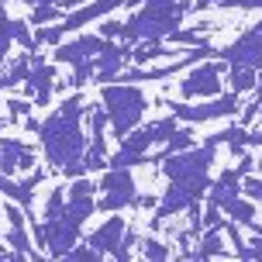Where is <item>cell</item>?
<instances>
[{
  "label": "cell",
  "mask_w": 262,
  "mask_h": 262,
  "mask_svg": "<svg viewBox=\"0 0 262 262\" xmlns=\"http://www.w3.org/2000/svg\"><path fill=\"white\" fill-rule=\"evenodd\" d=\"M238 259H262V235H255L252 242H245L242 249H235Z\"/></svg>",
  "instance_id": "37"
},
{
  "label": "cell",
  "mask_w": 262,
  "mask_h": 262,
  "mask_svg": "<svg viewBox=\"0 0 262 262\" xmlns=\"http://www.w3.org/2000/svg\"><path fill=\"white\" fill-rule=\"evenodd\" d=\"M83 114H86L83 93H69L38 128V142H41V152L49 159V166L59 169L62 176H69V180L86 176V166H83L86 138H83V128H79Z\"/></svg>",
  "instance_id": "1"
},
{
  "label": "cell",
  "mask_w": 262,
  "mask_h": 262,
  "mask_svg": "<svg viewBox=\"0 0 262 262\" xmlns=\"http://www.w3.org/2000/svg\"><path fill=\"white\" fill-rule=\"evenodd\" d=\"M145 4H156V7H166V4H176V0H145Z\"/></svg>",
  "instance_id": "46"
},
{
  "label": "cell",
  "mask_w": 262,
  "mask_h": 262,
  "mask_svg": "<svg viewBox=\"0 0 262 262\" xmlns=\"http://www.w3.org/2000/svg\"><path fill=\"white\" fill-rule=\"evenodd\" d=\"M0 169L14 176L17 169H35V148L17 138H0Z\"/></svg>",
  "instance_id": "14"
},
{
  "label": "cell",
  "mask_w": 262,
  "mask_h": 262,
  "mask_svg": "<svg viewBox=\"0 0 262 262\" xmlns=\"http://www.w3.org/2000/svg\"><path fill=\"white\" fill-rule=\"evenodd\" d=\"M221 210L231 217V221H238L242 228H252V224H255V204H252V196L249 200H245V196H231Z\"/></svg>",
  "instance_id": "20"
},
{
  "label": "cell",
  "mask_w": 262,
  "mask_h": 262,
  "mask_svg": "<svg viewBox=\"0 0 262 262\" xmlns=\"http://www.w3.org/2000/svg\"><path fill=\"white\" fill-rule=\"evenodd\" d=\"M124 235H128V221H124L121 214H114V217H107L97 231H90V235H86V242H90L93 249H100L104 255H114V252L121 249Z\"/></svg>",
  "instance_id": "13"
},
{
  "label": "cell",
  "mask_w": 262,
  "mask_h": 262,
  "mask_svg": "<svg viewBox=\"0 0 262 262\" xmlns=\"http://www.w3.org/2000/svg\"><path fill=\"white\" fill-rule=\"evenodd\" d=\"M7 245H11L14 255H21V259H38V252L31 249V242H28L25 224H11V231H7Z\"/></svg>",
  "instance_id": "24"
},
{
  "label": "cell",
  "mask_w": 262,
  "mask_h": 262,
  "mask_svg": "<svg viewBox=\"0 0 262 262\" xmlns=\"http://www.w3.org/2000/svg\"><path fill=\"white\" fill-rule=\"evenodd\" d=\"M0 242H4V235H0Z\"/></svg>",
  "instance_id": "49"
},
{
  "label": "cell",
  "mask_w": 262,
  "mask_h": 262,
  "mask_svg": "<svg viewBox=\"0 0 262 262\" xmlns=\"http://www.w3.org/2000/svg\"><path fill=\"white\" fill-rule=\"evenodd\" d=\"M169 111L186 124H200V121H221V118H235L242 111V93L228 90L210 97L207 104H169Z\"/></svg>",
  "instance_id": "7"
},
{
  "label": "cell",
  "mask_w": 262,
  "mask_h": 262,
  "mask_svg": "<svg viewBox=\"0 0 262 262\" xmlns=\"http://www.w3.org/2000/svg\"><path fill=\"white\" fill-rule=\"evenodd\" d=\"M0 4H4V0H0Z\"/></svg>",
  "instance_id": "50"
},
{
  "label": "cell",
  "mask_w": 262,
  "mask_h": 262,
  "mask_svg": "<svg viewBox=\"0 0 262 262\" xmlns=\"http://www.w3.org/2000/svg\"><path fill=\"white\" fill-rule=\"evenodd\" d=\"M262 114V97L259 93H255V100H249V104L242 107V121H245V124H249V121H255Z\"/></svg>",
  "instance_id": "39"
},
{
  "label": "cell",
  "mask_w": 262,
  "mask_h": 262,
  "mask_svg": "<svg viewBox=\"0 0 262 262\" xmlns=\"http://www.w3.org/2000/svg\"><path fill=\"white\" fill-rule=\"evenodd\" d=\"M156 204H159L156 196H148V193H145V196H135V204H131V207H138V210H148V207H156Z\"/></svg>",
  "instance_id": "42"
},
{
  "label": "cell",
  "mask_w": 262,
  "mask_h": 262,
  "mask_svg": "<svg viewBox=\"0 0 262 262\" xmlns=\"http://www.w3.org/2000/svg\"><path fill=\"white\" fill-rule=\"evenodd\" d=\"M93 76H97V59H79V62L73 66L69 83H73V86H83V83H93Z\"/></svg>",
  "instance_id": "28"
},
{
  "label": "cell",
  "mask_w": 262,
  "mask_h": 262,
  "mask_svg": "<svg viewBox=\"0 0 262 262\" xmlns=\"http://www.w3.org/2000/svg\"><path fill=\"white\" fill-rule=\"evenodd\" d=\"M238 159H242V162H238V172H242V176H249V172H252V162H255V159L245 156V152H238Z\"/></svg>",
  "instance_id": "43"
},
{
  "label": "cell",
  "mask_w": 262,
  "mask_h": 262,
  "mask_svg": "<svg viewBox=\"0 0 262 262\" xmlns=\"http://www.w3.org/2000/svg\"><path fill=\"white\" fill-rule=\"evenodd\" d=\"M55 90V62H35V69L25 79V93L35 97V107H45Z\"/></svg>",
  "instance_id": "15"
},
{
  "label": "cell",
  "mask_w": 262,
  "mask_h": 262,
  "mask_svg": "<svg viewBox=\"0 0 262 262\" xmlns=\"http://www.w3.org/2000/svg\"><path fill=\"white\" fill-rule=\"evenodd\" d=\"M62 14H66L62 4H38L28 21H31L35 28H41V25H49V21H62Z\"/></svg>",
  "instance_id": "26"
},
{
  "label": "cell",
  "mask_w": 262,
  "mask_h": 262,
  "mask_svg": "<svg viewBox=\"0 0 262 262\" xmlns=\"http://www.w3.org/2000/svg\"><path fill=\"white\" fill-rule=\"evenodd\" d=\"M138 4H142V0H124V7H138Z\"/></svg>",
  "instance_id": "47"
},
{
  "label": "cell",
  "mask_w": 262,
  "mask_h": 262,
  "mask_svg": "<svg viewBox=\"0 0 262 262\" xmlns=\"http://www.w3.org/2000/svg\"><path fill=\"white\" fill-rule=\"evenodd\" d=\"M135 62H156V59H180V49H166L162 41H138L131 49Z\"/></svg>",
  "instance_id": "18"
},
{
  "label": "cell",
  "mask_w": 262,
  "mask_h": 262,
  "mask_svg": "<svg viewBox=\"0 0 262 262\" xmlns=\"http://www.w3.org/2000/svg\"><path fill=\"white\" fill-rule=\"evenodd\" d=\"M31 228H35V238L45 249V255H52V259H66L69 249L79 242V231H83V224L76 217H69L66 210L59 217H45L41 224H31Z\"/></svg>",
  "instance_id": "5"
},
{
  "label": "cell",
  "mask_w": 262,
  "mask_h": 262,
  "mask_svg": "<svg viewBox=\"0 0 262 262\" xmlns=\"http://www.w3.org/2000/svg\"><path fill=\"white\" fill-rule=\"evenodd\" d=\"M231 196H242V172H238V166L235 169H224L207 190V200H214L217 207H224Z\"/></svg>",
  "instance_id": "16"
},
{
  "label": "cell",
  "mask_w": 262,
  "mask_h": 262,
  "mask_svg": "<svg viewBox=\"0 0 262 262\" xmlns=\"http://www.w3.org/2000/svg\"><path fill=\"white\" fill-rule=\"evenodd\" d=\"M214 159H217V145L204 138V145H190L183 152H172V156H166L159 166H162V172H166L169 183L193 186V190H200V193L207 196L210 183H214V180H210Z\"/></svg>",
  "instance_id": "2"
},
{
  "label": "cell",
  "mask_w": 262,
  "mask_h": 262,
  "mask_svg": "<svg viewBox=\"0 0 262 262\" xmlns=\"http://www.w3.org/2000/svg\"><path fill=\"white\" fill-rule=\"evenodd\" d=\"M221 231H224V228H204V238H200V245L190 252V259H214V255H228V252H224Z\"/></svg>",
  "instance_id": "17"
},
{
  "label": "cell",
  "mask_w": 262,
  "mask_h": 262,
  "mask_svg": "<svg viewBox=\"0 0 262 262\" xmlns=\"http://www.w3.org/2000/svg\"><path fill=\"white\" fill-rule=\"evenodd\" d=\"M66 200H69L66 190H62V186H55L52 193H49V200H45V214H41V217H59V214L66 210Z\"/></svg>",
  "instance_id": "31"
},
{
  "label": "cell",
  "mask_w": 262,
  "mask_h": 262,
  "mask_svg": "<svg viewBox=\"0 0 262 262\" xmlns=\"http://www.w3.org/2000/svg\"><path fill=\"white\" fill-rule=\"evenodd\" d=\"M100 35H104V38H121V35H124V25H121V21H104Z\"/></svg>",
  "instance_id": "41"
},
{
  "label": "cell",
  "mask_w": 262,
  "mask_h": 262,
  "mask_svg": "<svg viewBox=\"0 0 262 262\" xmlns=\"http://www.w3.org/2000/svg\"><path fill=\"white\" fill-rule=\"evenodd\" d=\"M166 41H169V45H200L204 38H200V31H183V28H176Z\"/></svg>",
  "instance_id": "36"
},
{
  "label": "cell",
  "mask_w": 262,
  "mask_h": 262,
  "mask_svg": "<svg viewBox=\"0 0 262 262\" xmlns=\"http://www.w3.org/2000/svg\"><path fill=\"white\" fill-rule=\"evenodd\" d=\"M31 62H35V55H31V52L21 55V59H14V62L7 66V73L0 76V90H14L17 83H25L28 73H31Z\"/></svg>",
  "instance_id": "21"
},
{
  "label": "cell",
  "mask_w": 262,
  "mask_h": 262,
  "mask_svg": "<svg viewBox=\"0 0 262 262\" xmlns=\"http://www.w3.org/2000/svg\"><path fill=\"white\" fill-rule=\"evenodd\" d=\"M255 93H259V97H262V76H259V86H255Z\"/></svg>",
  "instance_id": "48"
},
{
  "label": "cell",
  "mask_w": 262,
  "mask_h": 262,
  "mask_svg": "<svg viewBox=\"0 0 262 262\" xmlns=\"http://www.w3.org/2000/svg\"><path fill=\"white\" fill-rule=\"evenodd\" d=\"M14 41V17H7L4 4H0V66L7 62V49Z\"/></svg>",
  "instance_id": "27"
},
{
  "label": "cell",
  "mask_w": 262,
  "mask_h": 262,
  "mask_svg": "<svg viewBox=\"0 0 262 262\" xmlns=\"http://www.w3.org/2000/svg\"><path fill=\"white\" fill-rule=\"evenodd\" d=\"M97 190H100V183H93L90 176H76V180L69 183L66 193H69V196H83V193H97Z\"/></svg>",
  "instance_id": "33"
},
{
  "label": "cell",
  "mask_w": 262,
  "mask_h": 262,
  "mask_svg": "<svg viewBox=\"0 0 262 262\" xmlns=\"http://www.w3.org/2000/svg\"><path fill=\"white\" fill-rule=\"evenodd\" d=\"M200 190H193V186H183V183H169L166 186V193H162V200L156 204V217L152 221L162 224L169 221V217H176V214H183V210H190L193 204H200Z\"/></svg>",
  "instance_id": "10"
},
{
  "label": "cell",
  "mask_w": 262,
  "mask_h": 262,
  "mask_svg": "<svg viewBox=\"0 0 262 262\" xmlns=\"http://www.w3.org/2000/svg\"><path fill=\"white\" fill-rule=\"evenodd\" d=\"M100 200H97V210L104 214H118V210L131 207L135 204V176L124 166H107V172L100 176Z\"/></svg>",
  "instance_id": "6"
},
{
  "label": "cell",
  "mask_w": 262,
  "mask_h": 262,
  "mask_svg": "<svg viewBox=\"0 0 262 262\" xmlns=\"http://www.w3.org/2000/svg\"><path fill=\"white\" fill-rule=\"evenodd\" d=\"M100 104L107 107V118H111V135L124 138L138 128V121L148 111V97H145L135 83H104L100 86Z\"/></svg>",
  "instance_id": "3"
},
{
  "label": "cell",
  "mask_w": 262,
  "mask_h": 262,
  "mask_svg": "<svg viewBox=\"0 0 262 262\" xmlns=\"http://www.w3.org/2000/svg\"><path fill=\"white\" fill-rule=\"evenodd\" d=\"M186 11H190V4H166V7H156V4H145L142 11H135L124 21V41H166L176 31V28L183 25Z\"/></svg>",
  "instance_id": "4"
},
{
  "label": "cell",
  "mask_w": 262,
  "mask_h": 262,
  "mask_svg": "<svg viewBox=\"0 0 262 262\" xmlns=\"http://www.w3.org/2000/svg\"><path fill=\"white\" fill-rule=\"evenodd\" d=\"M104 45H107L104 35H79V38H73V41H59V49L52 52V59L55 62L76 66L79 59H97Z\"/></svg>",
  "instance_id": "11"
},
{
  "label": "cell",
  "mask_w": 262,
  "mask_h": 262,
  "mask_svg": "<svg viewBox=\"0 0 262 262\" xmlns=\"http://www.w3.org/2000/svg\"><path fill=\"white\" fill-rule=\"evenodd\" d=\"M204 228H224V210L214 200H207V207H204Z\"/></svg>",
  "instance_id": "35"
},
{
  "label": "cell",
  "mask_w": 262,
  "mask_h": 262,
  "mask_svg": "<svg viewBox=\"0 0 262 262\" xmlns=\"http://www.w3.org/2000/svg\"><path fill=\"white\" fill-rule=\"evenodd\" d=\"M28 25H31V21H14V41H17L25 52H38L41 45L35 41V35H31V28H28Z\"/></svg>",
  "instance_id": "29"
},
{
  "label": "cell",
  "mask_w": 262,
  "mask_h": 262,
  "mask_svg": "<svg viewBox=\"0 0 262 262\" xmlns=\"http://www.w3.org/2000/svg\"><path fill=\"white\" fill-rule=\"evenodd\" d=\"M142 255L145 259H169L172 252L162 245V242H156V238H142Z\"/></svg>",
  "instance_id": "32"
},
{
  "label": "cell",
  "mask_w": 262,
  "mask_h": 262,
  "mask_svg": "<svg viewBox=\"0 0 262 262\" xmlns=\"http://www.w3.org/2000/svg\"><path fill=\"white\" fill-rule=\"evenodd\" d=\"M207 142L228 145L231 152H242V148L249 145V128H245V124H231V128H224V131H214V135H207Z\"/></svg>",
  "instance_id": "19"
},
{
  "label": "cell",
  "mask_w": 262,
  "mask_h": 262,
  "mask_svg": "<svg viewBox=\"0 0 262 262\" xmlns=\"http://www.w3.org/2000/svg\"><path fill=\"white\" fill-rule=\"evenodd\" d=\"M217 7H235V11H262V0H221Z\"/></svg>",
  "instance_id": "38"
},
{
  "label": "cell",
  "mask_w": 262,
  "mask_h": 262,
  "mask_svg": "<svg viewBox=\"0 0 262 262\" xmlns=\"http://www.w3.org/2000/svg\"><path fill=\"white\" fill-rule=\"evenodd\" d=\"M214 4H221V0H193L190 11H207V7H214Z\"/></svg>",
  "instance_id": "44"
},
{
  "label": "cell",
  "mask_w": 262,
  "mask_h": 262,
  "mask_svg": "<svg viewBox=\"0 0 262 262\" xmlns=\"http://www.w3.org/2000/svg\"><path fill=\"white\" fill-rule=\"evenodd\" d=\"M100 255H104V252H100V249H93L90 242H86V245H79V249H76V245H73L66 259H76V262H97V259H100Z\"/></svg>",
  "instance_id": "34"
},
{
  "label": "cell",
  "mask_w": 262,
  "mask_h": 262,
  "mask_svg": "<svg viewBox=\"0 0 262 262\" xmlns=\"http://www.w3.org/2000/svg\"><path fill=\"white\" fill-rule=\"evenodd\" d=\"M228 69V62H196L190 66V73L180 79V93L183 100H204V97H217L221 93V73Z\"/></svg>",
  "instance_id": "8"
},
{
  "label": "cell",
  "mask_w": 262,
  "mask_h": 262,
  "mask_svg": "<svg viewBox=\"0 0 262 262\" xmlns=\"http://www.w3.org/2000/svg\"><path fill=\"white\" fill-rule=\"evenodd\" d=\"M259 69H252V66H228V79H231V90L235 93H249L259 86V76H255Z\"/></svg>",
  "instance_id": "22"
},
{
  "label": "cell",
  "mask_w": 262,
  "mask_h": 262,
  "mask_svg": "<svg viewBox=\"0 0 262 262\" xmlns=\"http://www.w3.org/2000/svg\"><path fill=\"white\" fill-rule=\"evenodd\" d=\"M69 196V193H66ZM93 210H97V200H93V193H83V196H69V200H66V214H69V217H76L79 224L83 221H90V214Z\"/></svg>",
  "instance_id": "23"
},
{
  "label": "cell",
  "mask_w": 262,
  "mask_h": 262,
  "mask_svg": "<svg viewBox=\"0 0 262 262\" xmlns=\"http://www.w3.org/2000/svg\"><path fill=\"white\" fill-rule=\"evenodd\" d=\"M25 4H31V7H38V4H62V0H25Z\"/></svg>",
  "instance_id": "45"
},
{
  "label": "cell",
  "mask_w": 262,
  "mask_h": 262,
  "mask_svg": "<svg viewBox=\"0 0 262 262\" xmlns=\"http://www.w3.org/2000/svg\"><path fill=\"white\" fill-rule=\"evenodd\" d=\"M148 159H145V152H128V148H118L114 156H111V166H124V169H131V166H145Z\"/></svg>",
  "instance_id": "30"
},
{
  "label": "cell",
  "mask_w": 262,
  "mask_h": 262,
  "mask_svg": "<svg viewBox=\"0 0 262 262\" xmlns=\"http://www.w3.org/2000/svg\"><path fill=\"white\" fill-rule=\"evenodd\" d=\"M118 7H124V0H90L86 7H76V11H69L59 21L62 25V31L69 35V31H79V28H86L90 21H100V17H107V14H114Z\"/></svg>",
  "instance_id": "12"
},
{
  "label": "cell",
  "mask_w": 262,
  "mask_h": 262,
  "mask_svg": "<svg viewBox=\"0 0 262 262\" xmlns=\"http://www.w3.org/2000/svg\"><path fill=\"white\" fill-rule=\"evenodd\" d=\"M31 100H21V97H14V100H7V111H11L14 118H25V114H31Z\"/></svg>",
  "instance_id": "40"
},
{
  "label": "cell",
  "mask_w": 262,
  "mask_h": 262,
  "mask_svg": "<svg viewBox=\"0 0 262 262\" xmlns=\"http://www.w3.org/2000/svg\"><path fill=\"white\" fill-rule=\"evenodd\" d=\"M190 145H193V131H190V128H176V131H172V138L166 142V148H162L159 156H152V162H162L166 156H172V152H183V148H190Z\"/></svg>",
  "instance_id": "25"
},
{
  "label": "cell",
  "mask_w": 262,
  "mask_h": 262,
  "mask_svg": "<svg viewBox=\"0 0 262 262\" xmlns=\"http://www.w3.org/2000/svg\"><path fill=\"white\" fill-rule=\"evenodd\" d=\"M221 59L228 66H252V69H262V21L238 35L228 49H221Z\"/></svg>",
  "instance_id": "9"
}]
</instances>
